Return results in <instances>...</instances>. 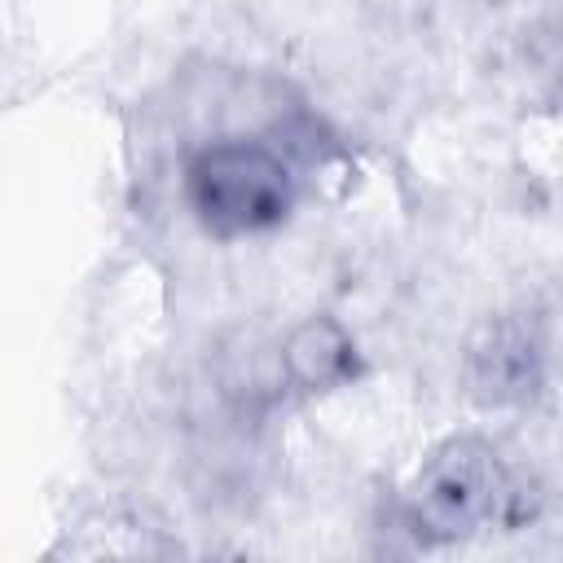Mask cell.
Returning a JSON list of instances; mask_svg holds the SVG:
<instances>
[{
	"mask_svg": "<svg viewBox=\"0 0 563 563\" xmlns=\"http://www.w3.org/2000/svg\"><path fill=\"white\" fill-rule=\"evenodd\" d=\"M185 207L202 233L233 242L277 229L299 198V163L268 136H216L185 163Z\"/></svg>",
	"mask_w": 563,
	"mask_h": 563,
	"instance_id": "1",
	"label": "cell"
},
{
	"mask_svg": "<svg viewBox=\"0 0 563 563\" xmlns=\"http://www.w3.org/2000/svg\"><path fill=\"white\" fill-rule=\"evenodd\" d=\"M515 506L519 488L497 449L479 435H453L418 466L405 493V523L418 541H457L510 519Z\"/></svg>",
	"mask_w": 563,
	"mask_h": 563,
	"instance_id": "2",
	"label": "cell"
},
{
	"mask_svg": "<svg viewBox=\"0 0 563 563\" xmlns=\"http://www.w3.org/2000/svg\"><path fill=\"white\" fill-rule=\"evenodd\" d=\"M545 374V339L532 317H493L466 347V387L484 405H523Z\"/></svg>",
	"mask_w": 563,
	"mask_h": 563,
	"instance_id": "3",
	"label": "cell"
},
{
	"mask_svg": "<svg viewBox=\"0 0 563 563\" xmlns=\"http://www.w3.org/2000/svg\"><path fill=\"white\" fill-rule=\"evenodd\" d=\"M277 374L299 387V391H325V387H339L356 374V343L347 339L343 325L325 321V317H312L303 325H295L286 339H282V352H277Z\"/></svg>",
	"mask_w": 563,
	"mask_h": 563,
	"instance_id": "4",
	"label": "cell"
}]
</instances>
